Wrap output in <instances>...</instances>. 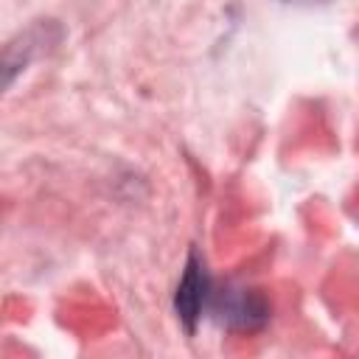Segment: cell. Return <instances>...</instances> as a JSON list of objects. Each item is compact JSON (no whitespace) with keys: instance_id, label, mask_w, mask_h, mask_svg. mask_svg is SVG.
I'll list each match as a JSON object with an SVG mask.
<instances>
[{"instance_id":"6da1fadb","label":"cell","mask_w":359,"mask_h":359,"mask_svg":"<svg viewBox=\"0 0 359 359\" xmlns=\"http://www.w3.org/2000/svg\"><path fill=\"white\" fill-rule=\"evenodd\" d=\"M210 309L219 323L238 331H255L269 317V306L255 289H224L219 294L210 292Z\"/></svg>"},{"instance_id":"7a4b0ae2","label":"cell","mask_w":359,"mask_h":359,"mask_svg":"<svg viewBox=\"0 0 359 359\" xmlns=\"http://www.w3.org/2000/svg\"><path fill=\"white\" fill-rule=\"evenodd\" d=\"M210 292H213V286H210V278L205 272V264L191 250V255L185 261V272H182L177 294H174V311H177V317L188 334H194L196 323L202 320V311L210 303Z\"/></svg>"},{"instance_id":"3957f363","label":"cell","mask_w":359,"mask_h":359,"mask_svg":"<svg viewBox=\"0 0 359 359\" xmlns=\"http://www.w3.org/2000/svg\"><path fill=\"white\" fill-rule=\"evenodd\" d=\"M283 3H294V6H325V3H334V0H283Z\"/></svg>"}]
</instances>
